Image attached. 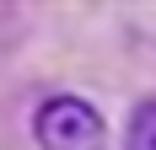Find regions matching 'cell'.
Returning a JSON list of instances; mask_svg holds the SVG:
<instances>
[{
  "label": "cell",
  "mask_w": 156,
  "mask_h": 150,
  "mask_svg": "<svg viewBox=\"0 0 156 150\" xmlns=\"http://www.w3.org/2000/svg\"><path fill=\"white\" fill-rule=\"evenodd\" d=\"M124 150H156V97H151V102H140L135 113H129Z\"/></svg>",
  "instance_id": "cell-2"
},
{
  "label": "cell",
  "mask_w": 156,
  "mask_h": 150,
  "mask_svg": "<svg viewBox=\"0 0 156 150\" xmlns=\"http://www.w3.org/2000/svg\"><path fill=\"white\" fill-rule=\"evenodd\" d=\"M32 134H38L43 150H102L108 123L86 97H48L32 113Z\"/></svg>",
  "instance_id": "cell-1"
}]
</instances>
